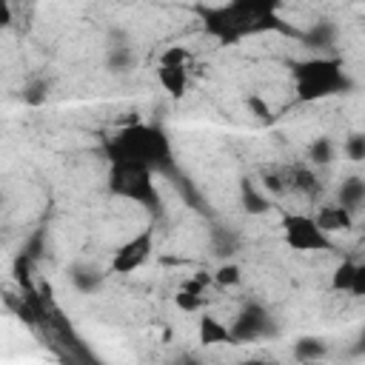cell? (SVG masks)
Segmentation results:
<instances>
[{"label": "cell", "mask_w": 365, "mask_h": 365, "mask_svg": "<svg viewBox=\"0 0 365 365\" xmlns=\"http://www.w3.org/2000/svg\"><path fill=\"white\" fill-rule=\"evenodd\" d=\"M188 60H191V54H188V48H182V46H171V48H165L163 54H160V66H188Z\"/></svg>", "instance_id": "obj_12"}, {"label": "cell", "mask_w": 365, "mask_h": 365, "mask_svg": "<svg viewBox=\"0 0 365 365\" xmlns=\"http://www.w3.org/2000/svg\"><path fill=\"white\" fill-rule=\"evenodd\" d=\"M354 277H356V262L342 259V262L334 268V274H331V288H334V291H351V288H354Z\"/></svg>", "instance_id": "obj_11"}, {"label": "cell", "mask_w": 365, "mask_h": 365, "mask_svg": "<svg viewBox=\"0 0 365 365\" xmlns=\"http://www.w3.org/2000/svg\"><path fill=\"white\" fill-rule=\"evenodd\" d=\"M294 182H297V188L305 191V194H314V191H317V180H314V174L305 171V168H297V171H294Z\"/></svg>", "instance_id": "obj_17"}, {"label": "cell", "mask_w": 365, "mask_h": 365, "mask_svg": "<svg viewBox=\"0 0 365 365\" xmlns=\"http://www.w3.org/2000/svg\"><path fill=\"white\" fill-rule=\"evenodd\" d=\"M354 297H365V262L356 265V277H354V288H351Z\"/></svg>", "instance_id": "obj_20"}, {"label": "cell", "mask_w": 365, "mask_h": 365, "mask_svg": "<svg viewBox=\"0 0 365 365\" xmlns=\"http://www.w3.org/2000/svg\"><path fill=\"white\" fill-rule=\"evenodd\" d=\"M362 202H365V180H359V177L345 180V182L339 185V205L354 214Z\"/></svg>", "instance_id": "obj_10"}, {"label": "cell", "mask_w": 365, "mask_h": 365, "mask_svg": "<svg viewBox=\"0 0 365 365\" xmlns=\"http://www.w3.org/2000/svg\"><path fill=\"white\" fill-rule=\"evenodd\" d=\"M322 354H325V345L317 342V339H302V342L297 345V356H299L302 362H317Z\"/></svg>", "instance_id": "obj_13"}, {"label": "cell", "mask_w": 365, "mask_h": 365, "mask_svg": "<svg viewBox=\"0 0 365 365\" xmlns=\"http://www.w3.org/2000/svg\"><path fill=\"white\" fill-rule=\"evenodd\" d=\"M9 20H11V11H9V3H0V23H3V26H9Z\"/></svg>", "instance_id": "obj_22"}, {"label": "cell", "mask_w": 365, "mask_h": 365, "mask_svg": "<svg viewBox=\"0 0 365 365\" xmlns=\"http://www.w3.org/2000/svg\"><path fill=\"white\" fill-rule=\"evenodd\" d=\"M240 279H242V274H240V265H234V262L220 265V268H217V274H214V282H217V285H222V288L237 285Z\"/></svg>", "instance_id": "obj_14"}, {"label": "cell", "mask_w": 365, "mask_h": 365, "mask_svg": "<svg viewBox=\"0 0 365 365\" xmlns=\"http://www.w3.org/2000/svg\"><path fill=\"white\" fill-rule=\"evenodd\" d=\"M242 202H245V208H248V211H265V205H268V202H265L254 188H248V182L242 185Z\"/></svg>", "instance_id": "obj_18"}, {"label": "cell", "mask_w": 365, "mask_h": 365, "mask_svg": "<svg viewBox=\"0 0 365 365\" xmlns=\"http://www.w3.org/2000/svg\"><path fill=\"white\" fill-rule=\"evenodd\" d=\"M302 365H322V362H319V359H317V362H302Z\"/></svg>", "instance_id": "obj_25"}, {"label": "cell", "mask_w": 365, "mask_h": 365, "mask_svg": "<svg viewBox=\"0 0 365 365\" xmlns=\"http://www.w3.org/2000/svg\"><path fill=\"white\" fill-rule=\"evenodd\" d=\"M282 231H285V242L294 251H325L331 248L328 234L319 231L314 217L305 214H285L282 217Z\"/></svg>", "instance_id": "obj_4"}, {"label": "cell", "mask_w": 365, "mask_h": 365, "mask_svg": "<svg viewBox=\"0 0 365 365\" xmlns=\"http://www.w3.org/2000/svg\"><path fill=\"white\" fill-rule=\"evenodd\" d=\"M157 77H160V86L171 94V97H182L185 86H188V74L182 66H160L157 68Z\"/></svg>", "instance_id": "obj_9"}, {"label": "cell", "mask_w": 365, "mask_h": 365, "mask_svg": "<svg viewBox=\"0 0 365 365\" xmlns=\"http://www.w3.org/2000/svg\"><path fill=\"white\" fill-rule=\"evenodd\" d=\"M268 331V314L259 308V305H248L231 325V336L234 342H251L257 339L259 334Z\"/></svg>", "instance_id": "obj_6"}, {"label": "cell", "mask_w": 365, "mask_h": 365, "mask_svg": "<svg viewBox=\"0 0 365 365\" xmlns=\"http://www.w3.org/2000/svg\"><path fill=\"white\" fill-rule=\"evenodd\" d=\"M345 154L351 157V160H365V134H351L348 137V143H345Z\"/></svg>", "instance_id": "obj_15"}, {"label": "cell", "mask_w": 365, "mask_h": 365, "mask_svg": "<svg viewBox=\"0 0 365 365\" xmlns=\"http://www.w3.org/2000/svg\"><path fill=\"white\" fill-rule=\"evenodd\" d=\"M331 157H334V151H331V143L328 140H317L311 145V160L314 163H331Z\"/></svg>", "instance_id": "obj_19"}, {"label": "cell", "mask_w": 365, "mask_h": 365, "mask_svg": "<svg viewBox=\"0 0 365 365\" xmlns=\"http://www.w3.org/2000/svg\"><path fill=\"white\" fill-rule=\"evenodd\" d=\"M111 163H137L145 168H168L171 165V143L160 128L134 123L114 134L108 143Z\"/></svg>", "instance_id": "obj_1"}, {"label": "cell", "mask_w": 365, "mask_h": 365, "mask_svg": "<svg viewBox=\"0 0 365 365\" xmlns=\"http://www.w3.org/2000/svg\"><path fill=\"white\" fill-rule=\"evenodd\" d=\"M294 77H297V97L302 103H314V100L331 97V94L342 91L348 86L339 60H328V57H317V60L299 63L294 68Z\"/></svg>", "instance_id": "obj_2"}, {"label": "cell", "mask_w": 365, "mask_h": 365, "mask_svg": "<svg viewBox=\"0 0 365 365\" xmlns=\"http://www.w3.org/2000/svg\"><path fill=\"white\" fill-rule=\"evenodd\" d=\"M200 342L202 345H231L234 336H231V328L222 325L214 314H205L200 319Z\"/></svg>", "instance_id": "obj_8"}, {"label": "cell", "mask_w": 365, "mask_h": 365, "mask_svg": "<svg viewBox=\"0 0 365 365\" xmlns=\"http://www.w3.org/2000/svg\"><path fill=\"white\" fill-rule=\"evenodd\" d=\"M242 365H268V362H262V359H248V362H242Z\"/></svg>", "instance_id": "obj_23"}, {"label": "cell", "mask_w": 365, "mask_h": 365, "mask_svg": "<svg viewBox=\"0 0 365 365\" xmlns=\"http://www.w3.org/2000/svg\"><path fill=\"white\" fill-rule=\"evenodd\" d=\"M359 351H365V334H362V339H359Z\"/></svg>", "instance_id": "obj_24"}, {"label": "cell", "mask_w": 365, "mask_h": 365, "mask_svg": "<svg viewBox=\"0 0 365 365\" xmlns=\"http://www.w3.org/2000/svg\"><path fill=\"white\" fill-rule=\"evenodd\" d=\"M200 305H202V297H200V294L180 288V294H177V308H182V311H200Z\"/></svg>", "instance_id": "obj_16"}, {"label": "cell", "mask_w": 365, "mask_h": 365, "mask_svg": "<svg viewBox=\"0 0 365 365\" xmlns=\"http://www.w3.org/2000/svg\"><path fill=\"white\" fill-rule=\"evenodd\" d=\"M314 220H317V225H319L322 234H336V231H351L354 228V214L348 208H342L339 202L322 205Z\"/></svg>", "instance_id": "obj_7"}, {"label": "cell", "mask_w": 365, "mask_h": 365, "mask_svg": "<svg viewBox=\"0 0 365 365\" xmlns=\"http://www.w3.org/2000/svg\"><path fill=\"white\" fill-rule=\"evenodd\" d=\"M248 108H251L257 117H268V106H265L259 97H248Z\"/></svg>", "instance_id": "obj_21"}, {"label": "cell", "mask_w": 365, "mask_h": 365, "mask_svg": "<svg viewBox=\"0 0 365 365\" xmlns=\"http://www.w3.org/2000/svg\"><path fill=\"white\" fill-rule=\"evenodd\" d=\"M108 185L114 194L143 202L148 208H154L157 202V188H154V171L137 163H111L108 171Z\"/></svg>", "instance_id": "obj_3"}, {"label": "cell", "mask_w": 365, "mask_h": 365, "mask_svg": "<svg viewBox=\"0 0 365 365\" xmlns=\"http://www.w3.org/2000/svg\"><path fill=\"white\" fill-rule=\"evenodd\" d=\"M151 251H154V237H151V231L145 228V231H140L137 237H131L125 245H120V251H117L114 259H111V268H114L117 274H131V271H137V268L151 257Z\"/></svg>", "instance_id": "obj_5"}]
</instances>
